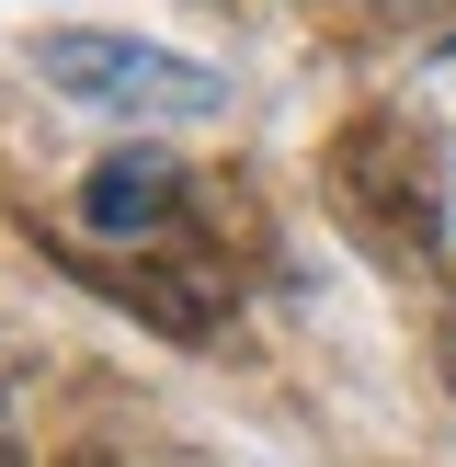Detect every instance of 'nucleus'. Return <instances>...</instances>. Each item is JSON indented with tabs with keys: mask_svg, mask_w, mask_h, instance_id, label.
I'll list each match as a JSON object with an SVG mask.
<instances>
[{
	"mask_svg": "<svg viewBox=\"0 0 456 467\" xmlns=\"http://www.w3.org/2000/svg\"><path fill=\"white\" fill-rule=\"evenodd\" d=\"M35 68H46V91L137 114V126H205V114H228V68L171 57V46H149V35H103V23L35 35Z\"/></svg>",
	"mask_w": 456,
	"mask_h": 467,
	"instance_id": "2",
	"label": "nucleus"
},
{
	"mask_svg": "<svg viewBox=\"0 0 456 467\" xmlns=\"http://www.w3.org/2000/svg\"><path fill=\"white\" fill-rule=\"evenodd\" d=\"M80 228L114 251H160L182 240V160L171 149H114L103 171L80 182Z\"/></svg>",
	"mask_w": 456,
	"mask_h": 467,
	"instance_id": "4",
	"label": "nucleus"
},
{
	"mask_svg": "<svg viewBox=\"0 0 456 467\" xmlns=\"http://www.w3.org/2000/svg\"><path fill=\"white\" fill-rule=\"evenodd\" d=\"M68 467H126V456H68Z\"/></svg>",
	"mask_w": 456,
	"mask_h": 467,
	"instance_id": "8",
	"label": "nucleus"
},
{
	"mask_svg": "<svg viewBox=\"0 0 456 467\" xmlns=\"http://www.w3.org/2000/svg\"><path fill=\"white\" fill-rule=\"evenodd\" d=\"M0 467H35V456H23V422H12V400H0Z\"/></svg>",
	"mask_w": 456,
	"mask_h": 467,
	"instance_id": "7",
	"label": "nucleus"
},
{
	"mask_svg": "<svg viewBox=\"0 0 456 467\" xmlns=\"http://www.w3.org/2000/svg\"><path fill=\"white\" fill-rule=\"evenodd\" d=\"M68 263H80L103 296H126L149 331H171V342H205L228 319V274H217V251H194V240H160V251H68Z\"/></svg>",
	"mask_w": 456,
	"mask_h": 467,
	"instance_id": "3",
	"label": "nucleus"
},
{
	"mask_svg": "<svg viewBox=\"0 0 456 467\" xmlns=\"http://www.w3.org/2000/svg\"><path fill=\"white\" fill-rule=\"evenodd\" d=\"M319 182H331L342 228L377 263H422L445 240V149H433L422 114H354L331 137V160H319Z\"/></svg>",
	"mask_w": 456,
	"mask_h": 467,
	"instance_id": "1",
	"label": "nucleus"
},
{
	"mask_svg": "<svg viewBox=\"0 0 456 467\" xmlns=\"http://www.w3.org/2000/svg\"><path fill=\"white\" fill-rule=\"evenodd\" d=\"M308 12H342V23H388V12H422V0H308Z\"/></svg>",
	"mask_w": 456,
	"mask_h": 467,
	"instance_id": "5",
	"label": "nucleus"
},
{
	"mask_svg": "<svg viewBox=\"0 0 456 467\" xmlns=\"http://www.w3.org/2000/svg\"><path fill=\"white\" fill-rule=\"evenodd\" d=\"M433 365H445V388H456V285H445V319H433Z\"/></svg>",
	"mask_w": 456,
	"mask_h": 467,
	"instance_id": "6",
	"label": "nucleus"
}]
</instances>
